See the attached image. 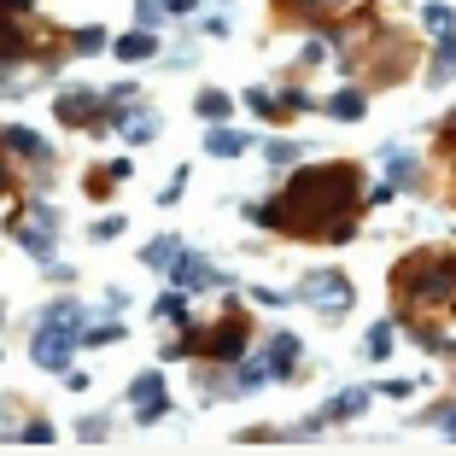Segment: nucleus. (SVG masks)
<instances>
[{"mask_svg":"<svg viewBox=\"0 0 456 456\" xmlns=\"http://www.w3.org/2000/svg\"><path fill=\"white\" fill-rule=\"evenodd\" d=\"M357 170L351 164H322V170H298L293 188L281 193V205H246V216L252 223H275V228H298V234H310V228H334L339 211L346 205H357Z\"/></svg>","mask_w":456,"mask_h":456,"instance_id":"f257e3e1","label":"nucleus"},{"mask_svg":"<svg viewBox=\"0 0 456 456\" xmlns=\"http://www.w3.org/2000/svg\"><path fill=\"white\" fill-rule=\"evenodd\" d=\"M392 293H398V305H410V310H456V252L398 264Z\"/></svg>","mask_w":456,"mask_h":456,"instance_id":"f03ea898","label":"nucleus"},{"mask_svg":"<svg viewBox=\"0 0 456 456\" xmlns=\"http://www.w3.org/2000/svg\"><path fill=\"white\" fill-rule=\"evenodd\" d=\"M188 351H205V357H216V362H240L246 357V322L228 316V322H216L211 334H188Z\"/></svg>","mask_w":456,"mask_h":456,"instance_id":"7ed1b4c3","label":"nucleus"},{"mask_svg":"<svg viewBox=\"0 0 456 456\" xmlns=\"http://www.w3.org/2000/svg\"><path fill=\"white\" fill-rule=\"evenodd\" d=\"M77 346H82V334H77V328H65V322H41L36 339H29V351H36V369H65Z\"/></svg>","mask_w":456,"mask_h":456,"instance_id":"20e7f679","label":"nucleus"},{"mask_svg":"<svg viewBox=\"0 0 456 456\" xmlns=\"http://www.w3.org/2000/svg\"><path fill=\"white\" fill-rule=\"evenodd\" d=\"M305 305H322L328 316H339V310H351V281L339 275V269H328V275H310V281H305Z\"/></svg>","mask_w":456,"mask_h":456,"instance_id":"39448f33","label":"nucleus"},{"mask_svg":"<svg viewBox=\"0 0 456 456\" xmlns=\"http://www.w3.org/2000/svg\"><path fill=\"white\" fill-rule=\"evenodd\" d=\"M159 416H164V380L141 375L134 380V421H159Z\"/></svg>","mask_w":456,"mask_h":456,"instance_id":"423d86ee","label":"nucleus"},{"mask_svg":"<svg viewBox=\"0 0 456 456\" xmlns=\"http://www.w3.org/2000/svg\"><path fill=\"white\" fill-rule=\"evenodd\" d=\"M100 94H88V88H70V94H59V118L65 123H100Z\"/></svg>","mask_w":456,"mask_h":456,"instance_id":"0eeeda50","label":"nucleus"},{"mask_svg":"<svg viewBox=\"0 0 456 456\" xmlns=\"http://www.w3.org/2000/svg\"><path fill=\"white\" fill-rule=\"evenodd\" d=\"M293 357H298V334H275V346L264 351V369H269V375H287Z\"/></svg>","mask_w":456,"mask_h":456,"instance_id":"6e6552de","label":"nucleus"},{"mask_svg":"<svg viewBox=\"0 0 456 456\" xmlns=\"http://www.w3.org/2000/svg\"><path fill=\"white\" fill-rule=\"evenodd\" d=\"M0 141H6V147H18V159H36V164H47V141H41L36 129H6Z\"/></svg>","mask_w":456,"mask_h":456,"instance_id":"1a4fd4ad","label":"nucleus"},{"mask_svg":"<svg viewBox=\"0 0 456 456\" xmlns=\"http://www.w3.org/2000/svg\"><path fill=\"white\" fill-rule=\"evenodd\" d=\"M281 6L298 18H334V12H351L357 0H281Z\"/></svg>","mask_w":456,"mask_h":456,"instance_id":"9d476101","label":"nucleus"},{"mask_svg":"<svg viewBox=\"0 0 456 456\" xmlns=\"http://www.w3.org/2000/svg\"><path fill=\"white\" fill-rule=\"evenodd\" d=\"M205 152H216V159H234V152H246V134H240V129H223V123H216L211 141H205Z\"/></svg>","mask_w":456,"mask_h":456,"instance_id":"9b49d317","label":"nucleus"},{"mask_svg":"<svg viewBox=\"0 0 456 456\" xmlns=\"http://www.w3.org/2000/svg\"><path fill=\"white\" fill-rule=\"evenodd\" d=\"M159 53V41H152V29H134V36L118 41V59H152Z\"/></svg>","mask_w":456,"mask_h":456,"instance_id":"f8f14e48","label":"nucleus"},{"mask_svg":"<svg viewBox=\"0 0 456 456\" xmlns=\"http://www.w3.org/2000/svg\"><path fill=\"white\" fill-rule=\"evenodd\" d=\"M362 403H369V392H362V387H357V392H339V398L322 410V421H346V416H357Z\"/></svg>","mask_w":456,"mask_h":456,"instance_id":"ddd939ff","label":"nucleus"},{"mask_svg":"<svg viewBox=\"0 0 456 456\" xmlns=\"http://www.w3.org/2000/svg\"><path fill=\"white\" fill-rule=\"evenodd\" d=\"M298 111H310V100L298 94V88H287V94H275V100H269V111H264V118H298Z\"/></svg>","mask_w":456,"mask_h":456,"instance_id":"4468645a","label":"nucleus"},{"mask_svg":"<svg viewBox=\"0 0 456 456\" xmlns=\"http://www.w3.org/2000/svg\"><path fill=\"white\" fill-rule=\"evenodd\" d=\"M228 111H234V100H228V94H216V88H205V94H200V118L228 123Z\"/></svg>","mask_w":456,"mask_h":456,"instance_id":"2eb2a0df","label":"nucleus"},{"mask_svg":"<svg viewBox=\"0 0 456 456\" xmlns=\"http://www.w3.org/2000/svg\"><path fill=\"white\" fill-rule=\"evenodd\" d=\"M328 111H334L339 123H357V118H362V94H351V88H346V94L328 100Z\"/></svg>","mask_w":456,"mask_h":456,"instance_id":"dca6fc26","label":"nucleus"},{"mask_svg":"<svg viewBox=\"0 0 456 456\" xmlns=\"http://www.w3.org/2000/svg\"><path fill=\"white\" fill-rule=\"evenodd\" d=\"M159 316H164V322H170V316H175V322H188V293H182V287H170V293L159 298Z\"/></svg>","mask_w":456,"mask_h":456,"instance_id":"f3484780","label":"nucleus"},{"mask_svg":"<svg viewBox=\"0 0 456 456\" xmlns=\"http://www.w3.org/2000/svg\"><path fill=\"white\" fill-rule=\"evenodd\" d=\"M421 24L439 29V36H456V12H451V6H428V12H421Z\"/></svg>","mask_w":456,"mask_h":456,"instance_id":"a211bd4d","label":"nucleus"},{"mask_svg":"<svg viewBox=\"0 0 456 456\" xmlns=\"http://www.w3.org/2000/svg\"><path fill=\"white\" fill-rule=\"evenodd\" d=\"M175 252H182V240H152V246H147V264H152V269H170Z\"/></svg>","mask_w":456,"mask_h":456,"instance_id":"6ab92c4d","label":"nucleus"},{"mask_svg":"<svg viewBox=\"0 0 456 456\" xmlns=\"http://www.w3.org/2000/svg\"><path fill=\"white\" fill-rule=\"evenodd\" d=\"M451 70H456V36H444L439 41V65H433V82H444Z\"/></svg>","mask_w":456,"mask_h":456,"instance_id":"aec40b11","label":"nucleus"},{"mask_svg":"<svg viewBox=\"0 0 456 456\" xmlns=\"http://www.w3.org/2000/svg\"><path fill=\"white\" fill-rule=\"evenodd\" d=\"M392 351V322H375V334H369V357H387Z\"/></svg>","mask_w":456,"mask_h":456,"instance_id":"412c9836","label":"nucleus"},{"mask_svg":"<svg viewBox=\"0 0 456 456\" xmlns=\"http://www.w3.org/2000/svg\"><path fill=\"white\" fill-rule=\"evenodd\" d=\"M18 439H24V444H53V428H47V421H29Z\"/></svg>","mask_w":456,"mask_h":456,"instance_id":"4be33fe9","label":"nucleus"},{"mask_svg":"<svg viewBox=\"0 0 456 456\" xmlns=\"http://www.w3.org/2000/svg\"><path fill=\"white\" fill-rule=\"evenodd\" d=\"M152 129H159V123H152V118H134V123H129V118H123V134H129V141H147V134H152Z\"/></svg>","mask_w":456,"mask_h":456,"instance_id":"5701e85b","label":"nucleus"},{"mask_svg":"<svg viewBox=\"0 0 456 456\" xmlns=\"http://www.w3.org/2000/svg\"><path fill=\"white\" fill-rule=\"evenodd\" d=\"M293 159H298L293 141H269V164H293Z\"/></svg>","mask_w":456,"mask_h":456,"instance_id":"b1692460","label":"nucleus"},{"mask_svg":"<svg viewBox=\"0 0 456 456\" xmlns=\"http://www.w3.org/2000/svg\"><path fill=\"white\" fill-rule=\"evenodd\" d=\"M322 59H334V47H328V41H310V47H305V65H322Z\"/></svg>","mask_w":456,"mask_h":456,"instance_id":"393cba45","label":"nucleus"},{"mask_svg":"<svg viewBox=\"0 0 456 456\" xmlns=\"http://www.w3.org/2000/svg\"><path fill=\"white\" fill-rule=\"evenodd\" d=\"M111 339H123V334H118V328H111V322H106V328H94V334L82 339V346H111Z\"/></svg>","mask_w":456,"mask_h":456,"instance_id":"a878e982","label":"nucleus"},{"mask_svg":"<svg viewBox=\"0 0 456 456\" xmlns=\"http://www.w3.org/2000/svg\"><path fill=\"white\" fill-rule=\"evenodd\" d=\"M77 47H82V53H94V47H106V36H100V29H82Z\"/></svg>","mask_w":456,"mask_h":456,"instance_id":"bb28decb","label":"nucleus"},{"mask_svg":"<svg viewBox=\"0 0 456 456\" xmlns=\"http://www.w3.org/2000/svg\"><path fill=\"white\" fill-rule=\"evenodd\" d=\"M164 6V18H182V12H193V0H159Z\"/></svg>","mask_w":456,"mask_h":456,"instance_id":"cd10ccee","label":"nucleus"},{"mask_svg":"<svg viewBox=\"0 0 456 456\" xmlns=\"http://www.w3.org/2000/svg\"><path fill=\"white\" fill-rule=\"evenodd\" d=\"M444 428H451V439H456V410H444Z\"/></svg>","mask_w":456,"mask_h":456,"instance_id":"c85d7f7f","label":"nucleus"},{"mask_svg":"<svg viewBox=\"0 0 456 456\" xmlns=\"http://www.w3.org/2000/svg\"><path fill=\"white\" fill-rule=\"evenodd\" d=\"M6 6H12V12H24V6H29V0H6Z\"/></svg>","mask_w":456,"mask_h":456,"instance_id":"c756f323","label":"nucleus"},{"mask_svg":"<svg viewBox=\"0 0 456 456\" xmlns=\"http://www.w3.org/2000/svg\"><path fill=\"white\" fill-rule=\"evenodd\" d=\"M0 147H6V141H0ZM0 188H6V170H0Z\"/></svg>","mask_w":456,"mask_h":456,"instance_id":"7c9ffc66","label":"nucleus"}]
</instances>
